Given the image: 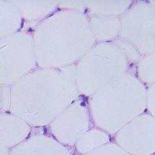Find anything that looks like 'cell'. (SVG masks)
Listing matches in <instances>:
<instances>
[{"label": "cell", "mask_w": 155, "mask_h": 155, "mask_svg": "<svg viewBox=\"0 0 155 155\" xmlns=\"http://www.w3.org/2000/svg\"><path fill=\"white\" fill-rule=\"evenodd\" d=\"M0 155H8V150L6 148L0 145Z\"/></svg>", "instance_id": "cell-1"}]
</instances>
